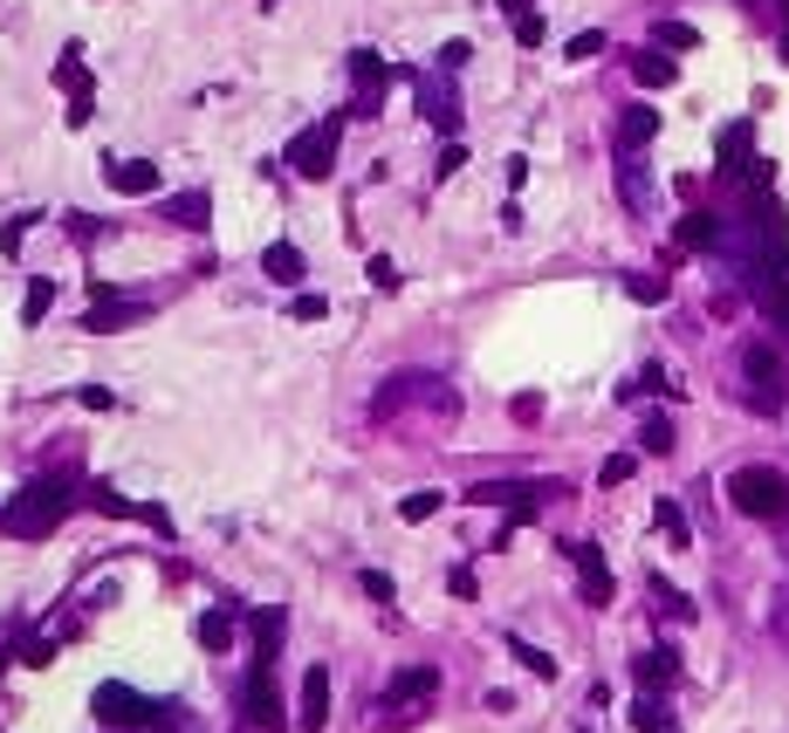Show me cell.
<instances>
[{"mask_svg":"<svg viewBox=\"0 0 789 733\" xmlns=\"http://www.w3.org/2000/svg\"><path fill=\"white\" fill-rule=\"evenodd\" d=\"M570 562H577V576H583V596L590 603H611V562L598 542H570Z\"/></svg>","mask_w":789,"mask_h":733,"instance_id":"cell-9","label":"cell"},{"mask_svg":"<svg viewBox=\"0 0 789 733\" xmlns=\"http://www.w3.org/2000/svg\"><path fill=\"white\" fill-rule=\"evenodd\" d=\"M748 138H756L748 124H728V131H721V172H728V179H756V185H769V165H762V158H748Z\"/></svg>","mask_w":789,"mask_h":733,"instance_id":"cell-8","label":"cell"},{"mask_svg":"<svg viewBox=\"0 0 789 733\" xmlns=\"http://www.w3.org/2000/svg\"><path fill=\"white\" fill-rule=\"evenodd\" d=\"M49 302H56V289H49V281H34L28 302H21V322H42V315H49Z\"/></svg>","mask_w":789,"mask_h":733,"instance_id":"cell-30","label":"cell"},{"mask_svg":"<svg viewBox=\"0 0 789 733\" xmlns=\"http://www.w3.org/2000/svg\"><path fill=\"white\" fill-rule=\"evenodd\" d=\"M110 192H124V199L158 192V165H151V158H117V165H110Z\"/></svg>","mask_w":789,"mask_h":733,"instance_id":"cell-16","label":"cell"},{"mask_svg":"<svg viewBox=\"0 0 789 733\" xmlns=\"http://www.w3.org/2000/svg\"><path fill=\"white\" fill-rule=\"evenodd\" d=\"M364 596H371V603H391V596H399V583H391L384 569H364Z\"/></svg>","mask_w":789,"mask_h":733,"instance_id":"cell-33","label":"cell"},{"mask_svg":"<svg viewBox=\"0 0 789 733\" xmlns=\"http://www.w3.org/2000/svg\"><path fill=\"white\" fill-rule=\"evenodd\" d=\"M598 49H605V34H598V28H590V34H577V42H570V56H577V62H590Z\"/></svg>","mask_w":789,"mask_h":733,"instance_id":"cell-40","label":"cell"},{"mask_svg":"<svg viewBox=\"0 0 789 733\" xmlns=\"http://www.w3.org/2000/svg\"><path fill=\"white\" fill-rule=\"evenodd\" d=\"M631 672H639L646 692H666V685L680 679V651H673V644H652V651H639V659H631Z\"/></svg>","mask_w":789,"mask_h":733,"instance_id":"cell-12","label":"cell"},{"mask_svg":"<svg viewBox=\"0 0 789 733\" xmlns=\"http://www.w3.org/2000/svg\"><path fill=\"white\" fill-rule=\"evenodd\" d=\"M172 220L179 227H207V192H179L172 199Z\"/></svg>","mask_w":789,"mask_h":733,"instance_id":"cell-26","label":"cell"},{"mask_svg":"<svg viewBox=\"0 0 789 733\" xmlns=\"http://www.w3.org/2000/svg\"><path fill=\"white\" fill-rule=\"evenodd\" d=\"M371 281H378V289H399V268H391L384 254H371Z\"/></svg>","mask_w":789,"mask_h":733,"instance_id":"cell-41","label":"cell"},{"mask_svg":"<svg viewBox=\"0 0 789 733\" xmlns=\"http://www.w3.org/2000/svg\"><path fill=\"white\" fill-rule=\"evenodd\" d=\"M631 76H639V83H646V90H666V83H673V76H680V69H673V62H666V56H652V49H646L639 62H631Z\"/></svg>","mask_w":789,"mask_h":733,"instance_id":"cell-23","label":"cell"},{"mask_svg":"<svg viewBox=\"0 0 789 733\" xmlns=\"http://www.w3.org/2000/svg\"><path fill=\"white\" fill-rule=\"evenodd\" d=\"M419 110H426V117H432V124H440L447 138L460 131V103H453V90H447V76H432V83L419 76Z\"/></svg>","mask_w":789,"mask_h":733,"instance_id":"cell-15","label":"cell"},{"mask_svg":"<svg viewBox=\"0 0 789 733\" xmlns=\"http://www.w3.org/2000/svg\"><path fill=\"white\" fill-rule=\"evenodd\" d=\"M639 445H646V453H673V425H666V419H646Z\"/></svg>","mask_w":789,"mask_h":733,"instance_id":"cell-31","label":"cell"},{"mask_svg":"<svg viewBox=\"0 0 789 733\" xmlns=\"http://www.w3.org/2000/svg\"><path fill=\"white\" fill-rule=\"evenodd\" d=\"M659 42H666V49H700V28H687V21H659Z\"/></svg>","mask_w":789,"mask_h":733,"instance_id":"cell-27","label":"cell"},{"mask_svg":"<svg viewBox=\"0 0 789 733\" xmlns=\"http://www.w3.org/2000/svg\"><path fill=\"white\" fill-rule=\"evenodd\" d=\"M350 76H358V110L364 117H378V97H384V56H371V49H358V56H350Z\"/></svg>","mask_w":789,"mask_h":733,"instance_id":"cell-14","label":"cell"},{"mask_svg":"<svg viewBox=\"0 0 789 733\" xmlns=\"http://www.w3.org/2000/svg\"><path fill=\"white\" fill-rule=\"evenodd\" d=\"M296 726L302 733H323L330 726V672L316 665L309 679H302V706H296Z\"/></svg>","mask_w":789,"mask_h":733,"instance_id":"cell-10","label":"cell"},{"mask_svg":"<svg viewBox=\"0 0 789 733\" xmlns=\"http://www.w3.org/2000/svg\"><path fill=\"white\" fill-rule=\"evenodd\" d=\"M90 706H97V720H103V726H144V720L158 713V700H144V692H138V685H124V679H103Z\"/></svg>","mask_w":789,"mask_h":733,"instance_id":"cell-5","label":"cell"},{"mask_svg":"<svg viewBox=\"0 0 789 733\" xmlns=\"http://www.w3.org/2000/svg\"><path fill=\"white\" fill-rule=\"evenodd\" d=\"M268 8H274V0H268Z\"/></svg>","mask_w":789,"mask_h":733,"instance_id":"cell-45","label":"cell"},{"mask_svg":"<svg viewBox=\"0 0 789 733\" xmlns=\"http://www.w3.org/2000/svg\"><path fill=\"white\" fill-rule=\"evenodd\" d=\"M69 508H76L69 480H28L21 494L8 501V514H0V528H8V535H49Z\"/></svg>","mask_w":789,"mask_h":733,"instance_id":"cell-1","label":"cell"},{"mask_svg":"<svg viewBox=\"0 0 789 733\" xmlns=\"http://www.w3.org/2000/svg\"><path fill=\"white\" fill-rule=\"evenodd\" d=\"M495 8H501L508 21H522V14H529V0H495Z\"/></svg>","mask_w":789,"mask_h":733,"instance_id":"cell-43","label":"cell"},{"mask_svg":"<svg viewBox=\"0 0 789 733\" xmlns=\"http://www.w3.org/2000/svg\"><path fill=\"white\" fill-rule=\"evenodd\" d=\"M241 713H248V726H261V733H282V692H274L268 665L248 672V685H241Z\"/></svg>","mask_w":789,"mask_h":733,"instance_id":"cell-7","label":"cell"},{"mask_svg":"<svg viewBox=\"0 0 789 733\" xmlns=\"http://www.w3.org/2000/svg\"><path fill=\"white\" fill-rule=\"evenodd\" d=\"M631 466H639L631 453H611V460H605V486H625V480H631Z\"/></svg>","mask_w":789,"mask_h":733,"instance_id":"cell-35","label":"cell"},{"mask_svg":"<svg viewBox=\"0 0 789 733\" xmlns=\"http://www.w3.org/2000/svg\"><path fill=\"white\" fill-rule=\"evenodd\" d=\"M282 631H289V617H282V610H254V644H261V665L274 659V644H282Z\"/></svg>","mask_w":789,"mask_h":733,"instance_id":"cell-22","label":"cell"},{"mask_svg":"<svg viewBox=\"0 0 789 733\" xmlns=\"http://www.w3.org/2000/svg\"><path fill=\"white\" fill-rule=\"evenodd\" d=\"M144 302H117V295H97L90 315H83V330H124V322H138Z\"/></svg>","mask_w":789,"mask_h":733,"instance_id":"cell-18","label":"cell"},{"mask_svg":"<svg viewBox=\"0 0 789 733\" xmlns=\"http://www.w3.org/2000/svg\"><path fill=\"white\" fill-rule=\"evenodd\" d=\"M432 692H440V672H432V665H406L399 679L384 685V713L406 726V720H412V706H419V700H432Z\"/></svg>","mask_w":789,"mask_h":733,"instance_id":"cell-6","label":"cell"},{"mask_svg":"<svg viewBox=\"0 0 789 733\" xmlns=\"http://www.w3.org/2000/svg\"><path fill=\"white\" fill-rule=\"evenodd\" d=\"M618 199H625L631 213H646V207H652V179H646L639 158H618Z\"/></svg>","mask_w":789,"mask_h":733,"instance_id":"cell-19","label":"cell"},{"mask_svg":"<svg viewBox=\"0 0 789 733\" xmlns=\"http://www.w3.org/2000/svg\"><path fill=\"white\" fill-rule=\"evenodd\" d=\"M337 144H343V110H330L323 124H309V131L289 144V172H302V179H330V172H337Z\"/></svg>","mask_w":789,"mask_h":733,"instance_id":"cell-3","label":"cell"},{"mask_svg":"<svg viewBox=\"0 0 789 733\" xmlns=\"http://www.w3.org/2000/svg\"><path fill=\"white\" fill-rule=\"evenodd\" d=\"M467 56H473V42H447V49H440V69L453 76V69H467Z\"/></svg>","mask_w":789,"mask_h":733,"instance_id":"cell-38","label":"cell"},{"mask_svg":"<svg viewBox=\"0 0 789 733\" xmlns=\"http://www.w3.org/2000/svg\"><path fill=\"white\" fill-rule=\"evenodd\" d=\"M460 165H467V151H460V144H447V151H440V165H432V172H440V179H453Z\"/></svg>","mask_w":789,"mask_h":733,"instance_id":"cell-42","label":"cell"},{"mask_svg":"<svg viewBox=\"0 0 789 733\" xmlns=\"http://www.w3.org/2000/svg\"><path fill=\"white\" fill-rule=\"evenodd\" d=\"M426 514H440V494H432V486H426V494H406V501H399V521H426Z\"/></svg>","mask_w":789,"mask_h":733,"instance_id":"cell-28","label":"cell"},{"mask_svg":"<svg viewBox=\"0 0 789 733\" xmlns=\"http://www.w3.org/2000/svg\"><path fill=\"white\" fill-rule=\"evenodd\" d=\"M659 138V110H646V103H631L625 117H618V158H639L646 144Z\"/></svg>","mask_w":789,"mask_h":733,"instance_id":"cell-11","label":"cell"},{"mask_svg":"<svg viewBox=\"0 0 789 733\" xmlns=\"http://www.w3.org/2000/svg\"><path fill=\"white\" fill-rule=\"evenodd\" d=\"M741 378H748V404H756V412H782L789 378H782V357L769 343H748L741 350Z\"/></svg>","mask_w":789,"mask_h":733,"instance_id":"cell-4","label":"cell"},{"mask_svg":"<svg viewBox=\"0 0 789 733\" xmlns=\"http://www.w3.org/2000/svg\"><path fill=\"white\" fill-rule=\"evenodd\" d=\"M631 726L639 733H673V713H666V700L659 692H639V700H631V713H625Z\"/></svg>","mask_w":789,"mask_h":733,"instance_id":"cell-20","label":"cell"},{"mask_svg":"<svg viewBox=\"0 0 789 733\" xmlns=\"http://www.w3.org/2000/svg\"><path fill=\"white\" fill-rule=\"evenodd\" d=\"M200 644L207 651H227L233 644V617H227V610H207V617H200Z\"/></svg>","mask_w":789,"mask_h":733,"instance_id":"cell-25","label":"cell"},{"mask_svg":"<svg viewBox=\"0 0 789 733\" xmlns=\"http://www.w3.org/2000/svg\"><path fill=\"white\" fill-rule=\"evenodd\" d=\"M782 62H789V34H782Z\"/></svg>","mask_w":789,"mask_h":733,"instance_id":"cell-44","label":"cell"},{"mask_svg":"<svg viewBox=\"0 0 789 733\" xmlns=\"http://www.w3.org/2000/svg\"><path fill=\"white\" fill-rule=\"evenodd\" d=\"M90 501H97L103 514H124V521H138V514H144V508H131L124 494H110V486H90Z\"/></svg>","mask_w":789,"mask_h":733,"instance_id":"cell-32","label":"cell"},{"mask_svg":"<svg viewBox=\"0 0 789 733\" xmlns=\"http://www.w3.org/2000/svg\"><path fill=\"white\" fill-rule=\"evenodd\" d=\"M659 528H666V542H673V549H687V514L673 501H659Z\"/></svg>","mask_w":789,"mask_h":733,"instance_id":"cell-29","label":"cell"},{"mask_svg":"<svg viewBox=\"0 0 789 733\" xmlns=\"http://www.w3.org/2000/svg\"><path fill=\"white\" fill-rule=\"evenodd\" d=\"M680 248H721V220L715 213H687L680 220Z\"/></svg>","mask_w":789,"mask_h":733,"instance_id":"cell-21","label":"cell"},{"mask_svg":"<svg viewBox=\"0 0 789 733\" xmlns=\"http://www.w3.org/2000/svg\"><path fill=\"white\" fill-rule=\"evenodd\" d=\"M508 651H516V665H522V672H536V679H557V659H549V651H536L529 637H508Z\"/></svg>","mask_w":789,"mask_h":733,"instance_id":"cell-24","label":"cell"},{"mask_svg":"<svg viewBox=\"0 0 789 733\" xmlns=\"http://www.w3.org/2000/svg\"><path fill=\"white\" fill-rule=\"evenodd\" d=\"M49 659H56L49 637H28V644H21V665H49Z\"/></svg>","mask_w":789,"mask_h":733,"instance_id":"cell-36","label":"cell"},{"mask_svg":"<svg viewBox=\"0 0 789 733\" xmlns=\"http://www.w3.org/2000/svg\"><path fill=\"white\" fill-rule=\"evenodd\" d=\"M728 501H735V514L776 521V514H789V480L776 466H735L728 473Z\"/></svg>","mask_w":789,"mask_h":733,"instance_id":"cell-2","label":"cell"},{"mask_svg":"<svg viewBox=\"0 0 789 733\" xmlns=\"http://www.w3.org/2000/svg\"><path fill=\"white\" fill-rule=\"evenodd\" d=\"M323 309H330L323 295H296V302H289V315H296V322H316V315H323Z\"/></svg>","mask_w":789,"mask_h":733,"instance_id":"cell-37","label":"cell"},{"mask_svg":"<svg viewBox=\"0 0 789 733\" xmlns=\"http://www.w3.org/2000/svg\"><path fill=\"white\" fill-rule=\"evenodd\" d=\"M56 83L76 97V103H69V124H90V69H83V49H69V56H62Z\"/></svg>","mask_w":789,"mask_h":733,"instance_id":"cell-13","label":"cell"},{"mask_svg":"<svg viewBox=\"0 0 789 733\" xmlns=\"http://www.w3.org/2000/svg\"><path fill=\"white\" fill-rule=\"evenodd\" d=\"M516 42H522V49L542 42V14H522V21H516Z\"/></svg>","mask_w":789,"mask_h":733,"instance_id":"cell-39","label":"cell"},{"mask_svg":"<svg viewBox=\"0 0 789 733\" xmlns=\"http://www.w3.org/2000/svg\"><path fill=\"white\" fill-rule=\"evenodd\" d=\"M625 289H631V295H639V302H666V281H652V274H631V281H625Z\"/></svg>","mask_w":789,"mask_h":733,"instance_id":"cell-34","label":"cell"},{"mask_svg":"<svg viewBox=\"0 0 789 733\" xmlns=\"http://www.w3.org/2000/svg\"><path fill=\"white\" fill-rule=\"evenodd\" d=\"M261 274H268V281H282V289H296L309 268H302V254L289 248V240H274V248H261Z\"/></svg>","mask_w":789,"mask_h":733,"instance_id":"cell-17","label":"cell"}]
</instances>
